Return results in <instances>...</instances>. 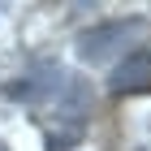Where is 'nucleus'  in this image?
<instances>
[{
  "label": "nucleus",
  "instance_id": "obj_1",
  "mask_svg": "<svg viewBox=\"0 0 151 151\" xmlns=\"http://www.w3.org/2000/svg\"><path fill=\"white\" fill-rule=\"evenodd\" d=\"M39 112H47V116L60 125V142L82 138L86 116H91V86H86L78 73H60V82L52 86V95L43 99Z\"/></svg>",
  "mask_w": 151,
  "mask_h": 151
},
{
  "label": "nucleus",
  "instance_id": "obj_4",
  "mask_svg": "<svg viewBox=\"0 0 151 151\" xmlns=\"http://www.w3.org/2000/svg\"><path fill=\"white\" fill-rule=\"evenodd\" d=\"M0 151H9V142H4V138H0Z\"/></svg>",
  "mask_w": 151,
  "mask_h": 151
},
{
  "label": "nucleus",
  "instance_id": "obj_2",
  "mask_svg": "<svg viewBox=\"0 0 151 151\" xmlns=\"http://www.w3.org/2000/svg\"><path fill=\"white\" fill-rule=\"evenodd\" d=\"M138 30H142V22H138V17L99 22V26H91V30H82V35H78V56H82V60H91V65H99V60H108L112 52L129 47Z\"/></svg>",
  "mask_w": 151,
  "mask_h": 151
},
{
  "label": "nucleus",
  "instance_id": "obj_3",
  "mask_svg": "<svg viewBox=\"0 0 151 151\" xmlns=\"http://www.w3.org/2000/svg\"><path fill=\"white\" fill-rule=\"evenodd\" d=\"M108 91L112 95H134V91H151V47H134L112 65L108 73Z\"/></svg>",
  "mask_w": 151,
  "mask_h": 151
}]
</instances>
